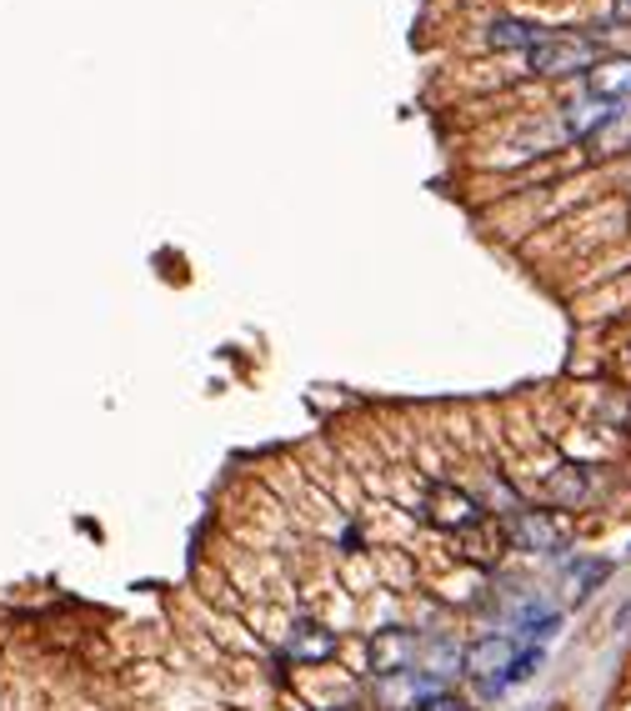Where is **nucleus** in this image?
Returning a JSON list of instances; mask_svg holds the SVG:
<instances>
[{"label":"nucleus","instance_id":"1","mask_svg":"<svg viewBox=\"0 0 631 711\" xmlns=\"http://www.w3.org/2000/svg\"><path fill=\"white\" fill-rule=\"evenodd\" d=\"M417 511L431 532H446V536H461L487 522V501H481L477 491L456 487V481H431V487L421 491Z\"/></svg>","mask_w":631,"mask_h":711},{"label":"nucleus","instance_id":"2","mask_svg":"<svg viewBox=\"0 0 631 711\" xmlns=\"http://www.w3.org/2000/svg\"><path fill=\"white\" fill-rule=\"evenodd\" d=\"M506 541L526 557H561L572 546V526L557 506H522L506 516Z\"/></svg>","mask_w":631,"mask_h":711},{"label":"nucleus","instance_id":"3","mask_svg":"<svg viewBox=\"0 0 631 711\" xmlns=\"http://www.w3.org/2000/svg\"><path fill=\"white\" fill-rule=\"evenodd\" d=\"M601 60V46L592 36H566V31H547L526 50V66L536 75H576V71H592Z\"/></svg>","mask_w":631,"mask_h":711},{"label":"nucleus","instance_id":"4","mask_svg":"<svg viewBox=\"0 0 631 711\" xmlns=\"http://www.w3.org/2000/svg\"><path fill=\"white\" fill-rule=\"evenodd\" d=\"M516 652H522V641H516L512 631H487V637H477L461 652V672L471 676L481 691H501L506 676H512Z\"/></svg>","mask_w":631,"mask_h":711},{"label":"nucleus","instance_id":"5","mask_svg":"<svg viewBox=\"0 0 631 711\" xmlns=\"http://www.w3.org/2000/svg\"><path fill=\"white\" fill-rule=\"evenodd\" d=\"M336 652H341V637L322 617H291L281 631V656L296 666H326L336 662Z\"/></svg>","mask_w":631,"mask_h":711},{"label":"nucleus","instance_id":"6","mask_svg":"<svg viewBox=\"0 0 631 711\" xmlns=\"http://www.w3.org/2000/svg\"><path fill=\"white\" fill-rule=\"evenodd\" d=\"M417 662H421V631H411V627H382V631H371V641H366L371 676L417 672Z\"/></svg>","mask_w":631,"mask_h":711},{"label":"nucleus","instance_id":"7","mask_svg":"<svg viewBox=\"0 0 631 711\" xmlns=\"http://www.w3.org/2000/svg\"><path fill=\"white\" fill-rule=\"evenodd\" d=\"M561 631V611L547 602H536V596H522V602H512V637L516 641H531V646H541V641H551Z\"/></svg>","mask_w":631,"mask_h":711},{"label":"nucleus","instance_id":"8","mask_svg":"<svg viewBox=\"0 0 631 711\" xmlns=\"http://www.w3.org/2000/svg\"><path fill=\"white\" fill-rule=\"evenodd\" d=\"M617 116H621V106H611V101H601V95H592V91H582L576 101H566V110H561L566 131L582 136V141H592L596 131H607Z\"/></svg>","mask_w":631,"mask_h":711},{"label":"nucleus","instance_id":"9","mask_svg":"<svg viewBox=\"0 0 631 711\" xmlns=\"http://www.w3.org/2000/svg\"><path fill=\"white\" fill-rule=\"evenodd\" d=\"M586 91L611 101V106H627L631 101V56H617V60H596L592 71H586Z\"/></svg>","mask_w":631,"mask_h":711},{"label":"nucleus","instance_id":"10","mask_svg":"<svg viewBox=\"0 0 631 711\" xmlns=\"http://www.w3.org/2000/svg\"><path fill=\"white\" fill-rule=\"evenodd\" d=\"M607 576H611V561H607V557L572 561V567H566V576H561V592H566V602H572V606H582L586 596H592Z\"/></svg>","mask_w":631,"mask_h":711},{"label":"nucleus","instance_id":"11","mask_svg":"<svg viewBox=\"0 0 631 711\" xmlns=\"http://www.w3.org/2000/svg\"><path fill=\"white\" fill-rule=\"evenodd\" d=\"M541 36H547V31H536V25H526V21H496L487 40H491L496 50H512V46H516V50H531Z\"/></svg>","mask_w":631,"mask_h":711},{"label":"nucleus","instance_id":"12","mask_svg":"<svg viewBox=\"0 0 631 711\" xmlns=\"http://www.w3.org/2000/svg\"><path fill=\"white\" fill-rule=\"evenodd\" d=\"M411 711H477V707H471L461 691H446V687H441V691H431V697H421Z\"/></svg>","mask_w":631,"mask_h":711},{"label":"nucleus","instance_id":"13","mask_svg":"<svg viewBox=\"0 0 631 711\" xmlns=\"http://www.w3.org/2000/svg\"><path fill=\"white\" fill-rule=\"evenodd\" d=\"M536 666H541V646H522L512 662V676H506V687H516V681H531Z\"/></svg>","mask_w":631,"mask_h":711},{"label":"nucleus","instance_id":"14","mask_svg":"<svg viewBox=\"0 0 631 711\" xmlns=\"http://www.w3.org/2000/svg\"><path fill=\"white\" fill-rule=\"evenodd\" d=\"M617 15H631V0H617Z\"/></svg>","mask_w":631,"mask_h":711}]
</instances>
